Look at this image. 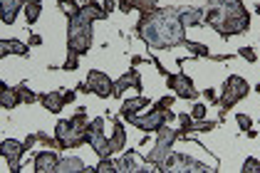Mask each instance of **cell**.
Segmentation results:
<instances>
[{"label":"cell","instance_id":"obj_1","mask_svg":"<svg viewBox=\"0 0 260 173\" xmlns=\"http://www.w3.org/2000/svg\"><path fill=\"white\" fill-rule=\"evenodd\" d=\"M137 35L151 50H174L186 42V25L179 5L154 8L149 13H141L137 22Z\"/></svg>","mask_w":260,"mask_h":173},{"label":"cell","instance_id":"obj_2","mask_svg":"<svg viewBox=\"0 0 260 173\" xmlns=\"http://www.w3.org/2000/svg\"><path fill=\"white\" fill-rule=\"evenodd\" d=\"M203 25L213 27L220 40H228L250 30V13L240 0H206Z\"/></svg>","mask_w":260,"mask_h":173},{"label":"cell","instance_id":"obj_3","mask_svg":"<svg viewBox=\"0 0 260 173\" xmlns=\"http://www.w3.org/2000/svg\"><path fill=\"white\" fill-rule=\"evenodd\" d=\"M67 15V55L82 57L92 47V25L94 20L82 13V5L77 10L64 13Z\"/></svg>","mask_w":260,"mask_h":173},{"label":"cell","instance_id":"obj_4","mask_svg":"<svg viewBox=\"0 0 260 173\" xmlns=\"http://www.w3.org/2000/svg\"><path fill=\"white\" fill-rule=\"evenodd\" d=\"M87 126H89V119H87V109L84 107H80L72 119L57 121L55 139H57L62 151H70V149H77L82 144H87Z\"/></svg>","mask_w":260,"mask_h":173},{"label":"cell","instance_id":"obj_5","mask_svg":"<svg viewBox=\"0 0 260 173\" xmlns=\"http://www.w3.org/2000/svg\"><path fill=\"white\" fill-rule=\"evenodd\" d=\"M250 92V84H248V79L238 77V75H231V77L223 82V87H220V96H218V119L223 121V116L225 112H231L236 104H238L240 99H245Z\"/></svg>","mask_w":260,"mask_h":173},{"label":"cell","instance_id":"obj_6","mask_svg":"<svg viewBox=\"0 0 260 173\" xmlns=\"http://www.w3.org/2000/svg\"><path fill=\"white\" fill-rule=\"evenodd\" d=\"M174 119H179V114H174L171 109H159V107L151 104V109H149L146 114L132 116L129 124H134L141 134H154V131H159L166 121H174Z\"/></svg>","mask_w":260,"mask_h":173},{"label":"cell","instance_id":"obj_7","mask_svg":"<svg viewBox=\"0 0 260 173\" xmlns=\"http://www.w3.org/2000/svg\"><path fill=\"white\" fill-rule=\"evenodd\" d=\"M179 139H181V131H176V129H171V126L164 124L159 131H156V144H154L151 154L146 156V161H149L151 166H156V171H159V166L166 161V156L171 154V146H174Z\"/></svg>","mask_w":260,"mask_h":173},{"label":"cell","instance_id":"obj_8","mask_svg":"<svg viewBox=\"0 0 260 173\" xmlns=\"http://www.w3.org/2000/svg\"><path fill=\"white\" fill-rule=\"evenodd\" d=\"M161 173H208L211 168L201 161H193L186 154H169L166 161L159 166Z\"/></svg>","mask_w":260,"mask_h":173},{"label":"cell","instance_id":"obj_9","mask_svg":"<svg viewBox=\"0 0 260 173\" xmlns=\"http://www.w3.org/2000/svg\"><path fill=\"white\" fill-rule=\"evenodd\" d=\"M87 144L92 146V151L100 156V158H109V156L114 154L112 151V141L104 136V119L102 116L89 121V126H87Z\"/></svg>","mask_w":260,"mask_h":173},{"label":"cell","instance_id":"obj_10","mask_svg":"<svg viewBox=\"0 0 260 173\" xmlns=\"http://www.w3.org/2000/svg\"><path fill=\"white\" fill-rule=\"evenodd\" d=\"M114 163H117V171H121V173H154L156 171V166H151L146 161V156H141L139 151H126L119 158H114Z\"/></svg>","mask_w":260,"mask_h":173},{"label":"cell","instance_id":"obj_11","mask_svg":"<svg viewBox=\"0 0 260 173\" xmlns=\"http://www.w3.org/2000/svg\"><path fill=\"white\" fill-rule=\"evenodd\" d=\"M166 87L179 96V99H188V101H196V99H199V89L193 87V79L186 77L183 72L169 75V77H166Z\"/></svg>","mask_w":260,"mask_h":173},{"label":"cell","instance_id":"obj_12","mask_svg":"<svg viewBox=\"0 0 260 173\" xmlns=\"http://www.w3.org/2000/svg\"><path fill=\"white\" fill-rule=\"evenodd\" d=\"M0 154H3V158H8V168L13 173L22 171L20 158L27 154L25 146H22V141H18V139H5V141L0 144Z\"/></svg>","mask_w":260,"mask_h":173},{"label":"cell","instance_id":"obj_13","mask_svg":"<svg viewBox=\"0 0 260 173\" xmlns=\"http://www.w3.org/2000/svg\"><path fill=\"white\" fill-rule=\"evenodd\" d=\"M87 84H89L92 94L102 96V99L114 96V79H109L104 72H100V70H89V72H87Z\"/></svg>","mask_w":260,"mask_h":173},{"label":"cell","instance_id":"obj_14","mask_svg":"<svg viewBox=\"0 0 260 173\" xmlns=\"http://www.w3.org/2000/svg\"><path fill=\"white\" fill-rule=\"evenodd\" d=\"M60 161L62 158L55 154V149H47V151L35 154L32 168H35V173H60Z\"/></svg>","mask_w":260,"mask_h":173},{"label":"cell","instance_id":"obj_15","mask_svg":"<svg viewBox=\"0 0 260 173\" xmlns=\"http://www.w3.org/2000/svg\"><path fill=\"white\" fill-rule=\"evenodd\" d=\"M137 89V92H141V75L137 67H132L129 72H124L119 79H114V96L117 99H121V94L126 92V89Z\"/></svg>","mask_w":260,"mask_h":173},{"label":"cell","instance_id":"obj_16","mask_svg":"<svg viewBox=\"0 0 260 173\" xmlns=\"http://www.w3.org/2000/svg\"><path fill=\"white\" fill-rule=\"evenodd\" d=\"M149 107H151V99H149V96H144V94H139V96H134V99H126V101H121L119 116L129 121L132 116L141 114V112H144V109H149Z\"/></svg>","mask_w":260,"mask_h":173},{"label":"cell","instance_id":"obj_17","mask_svg":"<svg viewBox=\"0 0 260 173\" xmlns=\"http://www.w3.org/2000/svg\"><path fill=\"white\" fill-rule=\"evenodd\" d=\"M27 3H30V0H0V20H3L5 25H13V22L18 20V13L25 10Z\"/></svg>","mask_w":260,"mask_h":173},{"label":"cell","instance_id":"obj_18","mask_svg":"<svg viewBox=\"0 0 260 173\" xmlns=\"http://www.w3.org/2000/svg\"><path fill=\"white\" fill-rule=\"evenodd\" d=\"M8 55H18V57H27L30 55V45H25L20 40L10 38L0 42V57H8Z\"/></svg>","mask_w":260,"mask_h":173},{"label":"cell","instance_id":"obj_19","mask_svg":"<svg viewBox=\"0 0 260 173\" xmlns=\"http://www.w3.org/2000/svg\"><path fill=\"white\" fill-rule=\"evenodd\" d=\"M121 13H132V10H139V13H149L154 8H159V0H119L117 3Z\"/></svg>","mask_w":260,"mask_h":173},{"label":"cell","instance_id":"obj_20","mask_svg":"<svg viewBox=\"0 0 260 173\" xmlns=\"http://www.w3.org/2000/svg\"><path fill=\"white\" fill-rule=\"evenodd\" d=\"M40 101H42V107H45L50 114H60L62 107H67L62 89H60V92H47V94H40Z\"/></svg>","mask_w":260,"mask_h":173},{"label":"cell","instance_id":"obj_21","mask_svg":"<svg viewBox=\"0 0 260 173\" xmlns=\"http://www.w3.org/2000/svg\"><path fill=\"white\" fill-rule=\"evenodd\" d=\"M20 101L22 99L18 87H8L5 82H0V104H3V109H15Z\"/></svg>","mask_w":260,"mask_h":173},{"label":"cell","instance_id":"obj_22","mask_svg":"<svg viewBox=\"0 0 260 173\" xmlns=\"http://www.w3.org/2000/svg\"><path fill=\"white\" fill-rule=\"evenodd\" d=\"M181 15H183V25L186 27H199V25H203L206 10L203 8H193V5H183L181 8Z\"/></svg>","mask_w":260,"mask_h":173},{"label":"cell","instance_id":"obj_23","mask_svg":"<svg viewBox=\"0 0 260 173\" xmlns=\"http://www.w3.org/2000/svg\"><path fill=\"white\" fill-rule=\"evenodd\" d=\"M82 171H87V166H84V161L80 156H67V158L60 161V173H82Z\"/></svg>","mask_w":260,"mask_h":173},{"label":"cell","instance_id":"obj_24","mask_svg":"<svg viewBox=\"0 0 260 173\" xmlns=\"http://www.w3.org/2000/svg\"><path fill=\"white\" fill-rule=\"evenodd\" d=\"M112 151L114 154H119L121 149H124V144H126V129L121 126V121L119 119H114V134H112Z\"/></svg>","mask_w":260,"mask_h":173},{"label":"cell","instance_id":"obj_25","mask_svg":"<svg viewBox=\"0 0 260 173\" xmlns=\"http://www.w3.org/2000/svg\"><path fill=\"white\" fill-rule=\"evenodd\" d=\"M82 13H84V15H89L92 20H107L109 18V13L102 8L97 0H87V3L82 5Z\"/></svg>","mask_w":260,"mask_h":173},{"label":"cell","instance_id":"obj_26","mask_svg":"<svg viewBox=\"0 0 260 173\" xmlns=\"http://www.w3.org/2000/svg\"><path fill=\"white\" fill-rule=\"evenodd\" d=\"M22 13H25V20H27L30 25H32V22H38L40 15H42V3L40 0H30V3L25 5V10H22Z\"/></svg>","mask_w":260,"mask_h":173},{"label":"cell","instance_id":"obj_27","mask_svg":"<svg viewBox=\"0 0 260 173\" xmlns=\"http://www.w3.org/2000/svg\"><path fill=\"white\" fill-rule=\"evenodd\" d=\"M183 47H186V50H188V52H191L193 57H203V59L211 57V50H208V47H206L203 42H193V40H186V42H183Z\"/></svg>","mask_w":260,"mask_h":173},{"label":"cell","instance_id":"obj_28","mask_svg":"<svg viewBox=\"0 0 260 173\" xmlns=\"http://www.w3.org/2000/svg\"><path fill=\"white\" fill-rule=\"evenodd\" d=\"M179 121H181V141H186V139H188V136H191V129H193V121H196V119H193V116L191 114H179Z\"/></svg>","mask_w":260,"mask_h":173},{"label":"cell","instance_id":"obj_29","mask_svg":"<svg viewBox=\"0 0 260 173\" xmlns=\"http://www.w3.org/2000/svg\"><path fill=\"white\" fill-rule=\"evenodd\" d=\"M18 87V92H20V99L25 104H35V101H40V94H35L27 84H15Z\"/></svg>","mask_w":260,"mask_h":173},{"label":"cell","instance_id":"obj_30","mask_svg":"<svg viewBox=\"0 0 260 173\" xmlns=\"http://www.w3.org/2000/svg\"><path fill=\"white\" fill-rule=\"evenodd\" d=\"M218 126V121H193V129H191V134H208V131H213Z\"/></svg>","mask_w":260,"mask_h":173},{"label":"cell","instance_id":"obj_31","mask_svg":"<svg viewBox=\"0 0 260 173\" xmlns=\"http://www.w3.org/2000/svg\"><path fill=\"white\" fill-rule=\"evenodd\" d=\"M97 173H117V163H114L112 158H100Z\"/></svg>","mask_w":260,"mask_h":173},{"label":"cell","instance_id":"obj_32","mask_svg":"<svg viewBox=\"0 0 260 173\" xmlns=\"http://www.w3.org/2000/svg\"><path fill=\"white\" fill-rule=\"evenodd\" d=\"M240 171L243 173H260V161L258 158H253V156H250V158H245V163L240 166Z\"/></svg>","mask_w":260,"mask_h":173},{"label":"cell","instance_id":"obj_33","mask_svg":"<svg viewBox=\"0 0 260 173\" xmlns=\"http://www.w3.org/2000/svg\"><path fill=\"white\" fill-rule=\"evenodd\" d=\"M38 139H40L42 146H47V149H60V144H57L55 136H47L45 131H38Z\"/></svg>","mask_w":260,"mask_h":173},{"label":"cell","instance_id":"obj_34","mask_svg":"<svg viewBox=\"0 0 260 173\" xmlns=\"http://www.w3.org/2000/svg\"><path fill=\"white\" fill-rule=\"evenodd\" d=\"M238 57H243L245 62H250V64H255V62H258V55H255V50H253V47H240Z\"/></svg>","mask_w":260,"mask_h":173},{"label":"cell","instance_id":"obj_35","mask_svg":"<svg viewBox=\"0 0 260 173\" xmlns=\"http://www.w3.org/2000/svg\"><path fill=\"white\" fill-rule=\"evenodd\" d=\"M80 67V57H72V55H67V59L62 62V70L64 72H75Z\"/></svg>","mask_w":260,"mask_h":173},{"label":"cell","instance_id":"obj_36","mask_svg":"<svg viewBox=\"0 0 260 173\" xmlns=\"http://www.w3.org/2000/svg\"><path fill=\"white\" fill-rule=\"evenodd\" d=\"M236 121H238V129L240 131H248V129H253V119L245 114H238L236 116Z\"/></svg>","mask_w":260,"mask_h":173},{"label":"cell","instance_id":"obj_37","mask_svg":"<svg viewBox=\"0 0 260 173\" xmlns=\"http://www.w3.org/2000/svg\"><path fill=\"white\" fill-rule=\"evenodd\" d=\"M57 8H60V10H64V13L77 10V8H80V0H57Z\"/></svg>","mask_w":260,"mask_h":173},{"label":"cell","instance_id":"obj_38","mask_svg":"<svg viewBox=\"0 0 260 173\" xmlns=\"http://www.w3.org/2000/svg\"><path fill=\"white\" fill-rule=\"evenodd\" d=\"M174 101H176V94L171 96H161V99H156V104H154V107H159V109H171V104H174Z\"/></svg>","mask_w":260,"mask_h":173},{"label":"cell","instance_id":"obj_39","mask_svg":"<svg viewBox=\"0 0 260 173\" xmlns=\"http://www.w3.org/2000/svg\"><path fill=\"white\" fill-rule=\"evenodd\" d=\"M191 116H193L196 121H201V119H206V107L196 101V104H193V109H191Z\"/></svg>","mask_w":260,"mask_h":173},{"label":"cell","instance_id":"obj_40","mask_svg":"<svg viewBox=\"0 0 260 173\" xmlns=\"http://www.w3.org/2000/svg\"><path fill=\"white\" fill-rule=\"evenodd\" d=\"M203 96H206V99H211V104H218V94H216V89H203Z\"/></svg>","mask_w":260,"mask_h":173},{"label":"cell","instance_id":"obj_41","mask_svg":"<svg viewBox=\"0 0 260 173\" xmlns=\"http://www.w3.org/2000/svg\"><path fill=\"white\" fill-rule=\"evenodd\" d=\"M75 89H77V94H92V89H89V84H87V82H80Z\"/></svg>","mask_w":260,"mask_h":173},{"label":"cell","instance_id":"obj_42","mask_svg":"<svg viewBox=\"0 0 260 173\" xmlns=\"http://www.w3.org/2000/svg\"><path fill=\"white\" fill-rule=\"evenodd\" d=\"M62 94H64V101H67V104H72V101L77 99V89H67V92H62Z\"/></svg>","mask_w":260,"mask_h":173},{"label":"cell","instance_id":"obj_43","mask_svg":"<svg viewBox=\"0 0 260 173\" xmlns=\"http://www.w3.org/2000/svg\"><path fill=\"white\" fill-rule=\"evenodd\" d=\"M236 55H211L208 59H213V62H228V59H233Z\"/></svg>","mask_w":260,"mask_h":173},{"label":"cell","instance_id":"obj_44","mask_svg":"<svg viewBox=\"0 0 260 173\" xmlns=\"http://www.w3.org/2000/svg\"><path fill=\"white\" fill-rule=\"evenodd\" d=\"M30 47H40L42 45V35H30V42H27Z\"/></svg>","mask_w":260,"mask_h":173},{"label":"cell","instance_id":"obj_45","mask_svg":"<svg viewBox=\"0 0 260 173\" xmlns=\"http://www.w3.org/2000/svg\"><path fill=\"white\" fill-rule=\"evenodd\" d=\"M141 62H149V57H141V55H134V57H132V67H139Z\"/></svg>","mask_w":260,"mask_h":173},{"label":"cell","instance_id":"obj_46","mask_svg":"<svg viewBox=\"0 0 260 173\" xmlns=\"http://www.w3.org/2000/svg\"><path fill=\"white\" fill-rule=\"evenodd\" d=\"M102 3H104V10H107V13L114 10V0H102Z\"/></svg>","mask_w":260,"mask_h":173},{"label":"cell","instance_id":"obj_47","mask_svg":"<svg viewBox=\"0 0 260 173\" xmlns=\"http://www.w3.org/2000/svg\"><path fill=\"white\" fill-rule=\"evenodd\" d=\"M245 134H248V139H255V136H258V131H255V129H248Z\"/></svg>","mask_w":260,"mask_h":173},{"label":"cell","instance_id":"obj_48","mask_svg":"<svg viewBox=\"0 0 260 173\" xmlns=\"http://www.w3.org/2000/svg\"><path fill=\"white\" fill-rule=\"evenodd\" d=\"M255 13H258V15H260V3H258V5H255Z\"/></svg>","mask_w":260,"mask_h":173},{"label":"cell","instance_id":"obj_49","mask_svg":"<svg viewBox=\"0 0 260 173\" xmlns=\"http://www.w3.org/2000/svg\"><path fill=\"white\" fill-rule=\"evenodd\" d=\"M255 92H258V94H260V82H258V87H255Z\"/></svg>","mask_w":260,"mask_h":173}]
</instances>
